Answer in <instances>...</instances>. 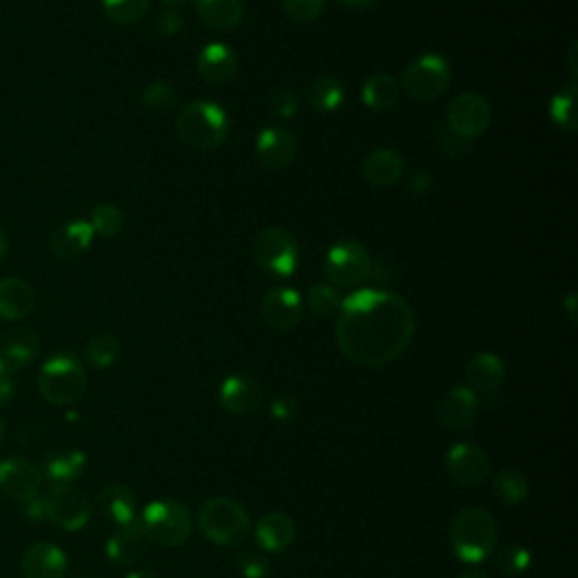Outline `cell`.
<instances>
[{
  "label": "cell",
  "instance_id": "1",
  "mask_svg": "<svg viewBox=\"0 0 578 578\" xmlns=\"http://www.w3.org/2000/svg\"><path fill=\"white\" fill-rule=\"evenodd\" d=\"M416 317L409 303L389 290L364 287L342 300L335 337L348 362L380 369L409 348Z\"/></svg>",
  "mask_w": 578,
  "mask_h": 578
},
{
  "label": "cell",
  "instance_id": "2",
  "mask_svg": "<svg viewBox=\"0 0 578 578\" xmlns=\"http://www.w3.org/2000/svg\"><path fill=\"white\" fill-rule=\"evenodd\" d=\"M175 129L179 141L190 150L213 152L222 147L229 139L231 123L222 106L208 100H197L181 108L175 120Z\"/></svg>",
  "mask_w": 578,
  "mask_h": 578
},
{
  "label": "cell",
  "instance_id": "3",
  "mask_svg": "<svg viewBox=\"0 0 578 578\" xmlns=\"http://www.w3.org/2000/svg\"><path fill=\"white\" fill-rule=\"evenodd\" d=\"M450 547L461 563H484L498 547L494 517L479 506L461 509L450 522Z\"/></svg>",
  "mask_w": 578,
  "mask_h": 578
},
{
  "label": "cell",
  "instance_id": "4",
  "mask_svg": "<svg viewBox=\"0 0 578 578\" xmlns=\"http://www.w3.org/2000/svg\"><path fill=\"white\" fill-rule=\"evenodd\" d=\"M197 525L206 540L217 547H240L252 536V517L231 498H210L197 513Z\"/></svg>",
  "mask_w": 578,
  "mask_h": 578
},
{
  "label": "cell",
  "instance_id": "5",
  "mask_svg": "<svg viewBox=\"0 0 578 578\" xmlns=\"http://www.w3.org/2000/svg\"><path fill=\"white\" fill-rule=\"evenodd\" d=\"M87 371L73 352H57L48 357L39 373L41 396L57 407H70L87 394Z\"/></svg>",
  "mask_w": 578,
  "mask_h": 578
},
{
  "label": "cell",
  "instance_id": "6",
  "mask_svg": "<svg viewBox=\"0 0 578 578\" xmlns=\"http://www.w3.org/2000/svg\"><path fill=\"white\" fill-rule=\"evenodd\" d=\"M139 525L147 542L172 549L188 542L192 536V515L185 504L177 500H154L145 506Z\"/></svg>",
  "mask_w": 578,
  "mask_h": 578
},
{
  "label": "cell",
  "instance_id": "7",
  "mask_svg": "<svg viewBox=\"0 0 578 578\" xmlns=\"http://www.w3.org/2000/svg\"><path fill=\"white\" fill-rule=\"evenodd\" d=\"M254 262L271 279H290L300 262V249L296 237L281 227L262 229L252 246Z\"/></svg>",
  "mask_w": 578,
  "mask_h": 578
},
{
  "label": "cell",
  "instance_id": "8",
  "mask_svg": "<svg viewBox=\"0 0 578 578\" xmlns=\"http://www.w3.org/2000/svg\"><path fill=\"white\" fill-rule=\"evenodd\" d=\"M323 271L327 283L337 290L362 287L373 271V258L367 246L352 240H344L330 246L325 254Z\"/></svg>",
  "mask_w": 578,
  "mask_h": 578
},
{
  "label": "cell",
  "instance_id": "9",
  "mask_svg": "<svg viewBox=\"0 0 578 578\" xmlns=\"http://www.w3.org/2000/svg\"><path fill=\"white\" fill-rule=\"evenodd\" d=\"M450 79L452 70L448 60L427 52L404 68L402 89L414 102H432L448 91Z\"/></svg>",
  "mask_w": 578,
  "mask_h": 578
},
{
  "label": "cell",
  "instance_id": "10",
  "mask_svg": "<svg viewBox=\"0 0 578 578\" xmlns=\"http://www.w3.org/2000/svg\"><path fill=\"white\" fill-rule=\"evenodd\" d=\"M48 519L64 531H79L89 525L91 502L73 486H52L46 494Z\"/></svg>",
  "mask_w": 578,
  "mask_h": 578
},
{
  "label": "cell",
  "instance_id": "11",
  "mask_svg": "<svg viewBox=\"0 0 578 578\" xmlns=\"http://www.w3.org/2000/svg\"><path fill=\"white\" fill-rule=\"evenodd\" d=\"M492 123V108L479 93H461L448 106V127L465 141H477Z\"/></svg>",
  "mask_w": 578,
  "mask_h": 578
},
{
  "label": "cell",
  "instance_id": "12",
  "mask_svg": "<svg viewBox=\"0 0 578 578\" xmlns=\"http://www.w3.org/2000/svg\"><path fill=\"white\" fill-rule=\"evenodd\" d=\"M446 467L461 488H479L490 475V459L475 444H457L448 450Z\"/></svg>",
  "mask_w": 578,
  "mask_h": 578
},
{
  "label": "cell",
  "instance_id": "13",
  "mask_svg": "<svg viewBox=\"0 0 578 578\" xmlns=\"http://www.w3.org/2000/svg\"><path fill=\"white\" fill-rule=\"evenodd\" d=\"M438 423L450 432L471 429L479 416V398L471 387H454L446 391L436 407Z\"/></svg>",
  "mask_w": 578,
  "mask_h": 578
},
{
  "label": "cell",
  "instance_id": "14",
  "mask_svg": "<svg viewBox=\"0 0 578 578\" xmlns=\"http://www.w3.org/2000/svg\"><path fill=\"white\" fill-rule=\"evenodd\" d=\"M43 484V473L25 459L0 461V490L16 502H30L37 498Z\"/></svg>",
  "mask_w": 578,
  "mask_h": 578
},
{
  "label": "cell",
  "instance_id": "15",
  "mask_svg": "<svg viewBox=\"0 0 578 578\" xmlns=\"http://www.w3.org/2000/svg\"><path fill=\"white\" fill-rule=\"evenodd\" d=\"M265 394L258 380L249 375H229L222 387H219V404H222L233 416H252L262 407Z\"/></svg>",
  "mask_w": 578,
  "mask_h": 578
},
{
  "label": "cell",
  "instance_id": "16",
  "mask_svg": "<svg viewBox=\"0 0 578 578\" xmlns=\"http://www.w3.org/2000/svg\"><path fill=\"white\" fill-rule=\"evenodd\" d=\"M303 298L296 290L292 287H273L271 292H267V296L262 298V321L273 327V330H294L300 321H303Z\"/></svg>",
  "mask_w": 578,
  "mask_h": 578
},
{
  "label": "cell",
  "instance_id": "17",
  "mask_svg": "<svg viewBox=\"0 0 578 578\" xmlns=\"http://www.w3.org/2000/svg\"><path fill=\"white\" fill-rule=\"evenodd\" d=\"M298 154L296 136L285 127H267L256 141V156L267 170L281 172L294 163Z\"/></svg>",
  "mask_w": 578,
  "mask_h": 578
},
{
  "label": "cell",
  "instance_id": "18",
  "mask_svg": "<svg viewBox=\"0 0 578 578\" xmlns=\"http://www.w3.org/2000/svg\"><path fill=\"white\" fill-rule=\"evenodd\" d=\"M95 233L87 219H73L50 233V252L62 262H73L91 249Z\"/></svg>",
  "mask_w": 578,
  "mask_h": 578
},
{
  "label": "cell",
  "instance_id": "19",
  "mask_svg": "<svg viewBox=\"0 0 578 578\" xmlns=\"http://www.w3.org/2000/svg\"><path fill=\"white\" fill-rule=\"evenodd\" d=\"M39 350H41V342L35 335V330L16 327L0 337V362L5 364V369L12 375L23 371L27 364H33L37 360Z\"/></svg>",
  "mask_w": 578,
  "mask_h": 578
},
{
  "label": "cell",
  "instance_id": "20",
  "mask_svg": "<svg viewBox=\"0 0 578 578\" xmlns=\"http://www.w3.org/2000/svg\"><path fill=\"white\" fill-rule=\"evenodd\" d=\"M66 569V554L52 542L33 544L21 561V571L25 578H64Z\"/></svg>",
  "mask_w": 578,
  "mask_h": 578
},
{
  "label": "cell",
  "instance_id": "21",
  "mask_svg": "<svg viewBox=\"0 0 578 578\" xmlns=\"http://www.w3.org/2000/svg\"><path fill=\"white\" fill-rule=\"evenodd\" d=\"M145 554H147V538L139 525V519L118 527L106 542V556L123 567L136 565L145 558Z\"/></svg>",
  "mask_w": 578,
  "mask_h": 578
},
{
  "label": "cell",
  "instance_id": "22",
  "mask_svg": "<svg viewBox=\"0 0 578 578\" xmlns=\"http://www.w3.org/2000/svg\"><path fill=\"white\" fill-rule=\"evenodd\" d=\"M506 377V367L502 357L492 352H477L465 364V380L475 394H498Z\"/></svg>",
  "mask_w": 578,
  "mask_h": 578
},
{
  "label": "cell",
  "instance_id": "23",
  "mask_svg": "<svg viewBox=\"0 0 578 578\" xmlns=\"http://www.w3.org/2000/svg\"><path fill=\"white\" fill-rule=\"evenodd\" d=\"M296 538L294 519L281 511L262 515L256 525V542L267 554H283Z\"/></svg>",
  "mask_w": 578,
  "mask_h": 578
},
{
  "label": "cell",
  "instance_id": "24",
  "mask_svg": "<svg viewBox=\"0 0 578 578\" xmlns=\"http://www.w3.org/2000/svg\"><path fill=\"white\" fill-rule=\"evenodd\" d=\"M237 73V54L227 43H208L197 54V75L208 85H227Z\"/></svg>",
  "mask_w": 578,
  "mask_h": 578
},
{
  "label": "cell",
  "instance_id": "25",
  "mask_svg": "<svg viewBox=\"0 0 578 578\" xmlns=\"http://www.w3.org/2000/svg\"><path fill=\"white\" fill-rule=\"evenodd\" d=\"M37 306L35 287L21 277H8L0 281V319L21 321L30 317Z\"/></svg>",
  "mask_w": 578,
  "mask_h": 578
},
{
  "label": "cell",
  "instance_id": "26",
  "mask_svg": "<svg viewBox=\"0 0 578 578\" xmlns=\"http://www.w3.org/2000/svg\"><path fill=\"white\" fill-rule=\"evenodd\" d=\"M404 170H407L404 158L389 147L373 150L371 154H367L362 163V172L367 181L382 190L394 188L404 177Z\"/></svg>",
  "mask_w": 578,
  "mask_h": 578
},
{
  "label": "cell",
  "instance_id": "27",
  "mask_svg": "<svg viewBox=\"0 0 578 578\" xmlns=\"http://www.w3.org/2000/svg\"><path fill=\"white\" fill-rule=\"evenodd\" d=\"M195 10L204 25L217 33H231L244 18L242 0H195Z\"/></svg>",
  "mask_w": 578,
  "mask_h": 578
},
{
  "label": "cell",
  "instance_id": "28",
  "mask_svg": "<svg viewBox=\"0 0 578 578\" xmlns=\"http://www.w3.org/2000/svg\"><path fill=\"white\" fill-rule=\"evenodd\" d=\"M98 506L102 515L116 527L129 525V522L136 519V494L125 484L106 486L98 494Z\"/></svg>",
  "mask_w": 578,
  "mask_h": 578
},
{
  "label": "cell",
  "instance_id": "29",
  "mask_svg": "<svg viewBox=\"0 0 578 578\" xmlns=\"http://www.w3.org/2000/svg\"><path fill=\"white\" fill-rule=\"evenodd\" d=\"M362 100L371 112H389L400 100L398 79L389 73L371 75L362 87Z\"/></svg>",
  "mask_w": 578,
  "mask_h": 578
},
{
  "label": "cell",
  "instance_id": "30",
  "mask_svg": "<svg viewBox=\"0 0 578 578\" xmlns=\"http://www.w3.org/2000/svg\"><path fill=\"white\" fill-rule=\"evenodd\" d=\"M87 467V454L81 450H60L52 452L46 461V475L52 486H70L81 477Z\"/></svg>",
  "mask_w": 578,
  "mask_h": 578
},
{
  "label": "cell",
  "instance_id": "31",
  "mask_svg": "<svg viewBox=\"0 0 578 578\" xmlns=\"http://www.w3.org/2000/svg\"><path fill=\"white\" fill-rule=\"evenodd\" d=\"M344 98H346V91L339 85V79L330 77V75L314 77L306 89L308 104L319 114H335L337 108L344 104Z\"/></svg>",
  "mask_w": 578,
  "mask_h": 578
},
{
  "label": "cell",
  "instance_id": "32",
  "mask_svg": "<svg viewBox=\"0 0 578 578\" xmlns=\"http://www.w3.org/2000/svg\"><path fill=\"white\" fill-rule=\"evenodd\" d=\"M492 492L504 506H517L519 502L527 500L529 479L517 467H504L492 479Z\"/></svg>",
  "mask_w": 578,
  "mask_h": 578
},
{
  "label": "cell",
  "instance_id": "33",
  "mask_svg": "<svg viewBox=\"0 0 578 578\" xmlns=\"http://www.w3.org/2000/svg\"><path fill=\"white\" fill-rule=\"evenodd\" d=\"M576 100H578V87H576V81H569L567 87H563L552 98V104H549V118H552V123L558 129H563L567 133H574L578 127Z\"/></svg>",
  "mask_w": 578,
  "mask_h": 578
},
{
  "label": "cell",
  "instance_id": "34",
  "mask_svg": "<svg viewBox=\"0 0 578 578\" xmlns=\"http://www.w3.org/2000/svg\"><path fill=\"white\" fill-rule=\"evenodd\" d=\"M123 344L112 333H98L85 346V360L95 369H108L118 362Z\"/></svg>",
  "mask_w": 578,
  "mask_h": 578
},
{
  "label": "cell",
  "instance_id": "35",
  "mask_svg": "<svg viewBox=\"0 0 578 578\" xmlns=\"http://www.w3.org/2000/svg\"><path fill=\"white\" fill-rule=\"evenodd\" d=\"M100 3L104 16L116 25L141 23L152 8V0H100Z\"/></svg>",
  "mask_w": 578,
  "mask_h": 578
},
{
  "label": "cell",
  "instance_id": "36",
  "mask_svg": "<svg viewBox=\"0 0 578 578\" xmlns=\"http://www.w3.org/2000/svg\"><path fill=\"white\" fill-rule=\"evenodd\" d=\"M89 224H91L93 233L100 237H116V235H120V231L125 227V215L116 204L104 202V204H98L93 208Z\"/></svg>",
  "mask_w": 578,
  "mask_h": 578
},
{
  "label": "cell",
  "instance_id": "37",
  "mask_svg": "<svg viewBox=\"0 0 578 578\" xmlns=\"http://www.w3.org/2000/svg\"><path fill=\"white\" fill-rule=\"evenodd\" d=\"M308 308L314 317L325 319L339 312L342 308V296L339 290L333 287L330 283H317L308 292Z\"/></svg>",
  "mask_w": 578,
  "mask_h": 578
},
{
  "label": "cell",
  "instance_id": "38",
  "mask_svg": "<svg viewBox=\"0 0 578 578\" xmlns=\"http://www.w3.org/2000/svg\"><path fill=\"white\" fill-rule=\"evenodd\" d=\"M177 102V91L170 85H165V81H152L141 95V104L150 114H170Z\"/></svg>",
  "mask_w": 578,
  "mask_h": 578
},
{
  "label": "cell",
  "instance_id": "39",
  "mask_svg": "<svg viewBox=\"0 0 578 578\" xmlns=\"http://www.w3.org/2000/svg\"><path fill=\"white\" fill-rule=\"evenodd\" d=\"M494 563H498V569L509 576V578H517L525 574L531 567V554L527 552L525 547L519 544H506L502 547L498 556H494Z\"/></svg>",
  "mask_w": 578,
  "mask_h": 578
},
{
  "label": "cell",
  "instance_id": "40",
  "mask_svg": "<svg viewBox=\"0 0 578 578\" xmlns=\"http://www.w3.org/2000/svg\"><path fill=\"white\" fill-rule=\"evenodd\" d=\"M269 112L279 120H292L298 114V95L292 87L279 85L269 93Z\"/></svg>",
  "mask_w": 578,
  "mask_h": 578
},
{
  "label": "cell",
  "instance_id": "41",
  "mask_svg": "<svg viewBox=\"0 0 578 578\" xmlns=\"http://www.w3.org/2000/svg\"><path fill=\"white\" fill-rule=\"evenodd\" d=\"M325 10V0H283V12L294 23H312Z\"/></svg>",
  "mask_w": 578,
  "mask_h": 578
},
{
  "label": "cell",
  "instance_id": "42",
  "mask_svg": "<svg viewBox=\"0 0 578 578\" xmlns=\"http://www.w3.org/2000/svg\"><path fill=\"white\" fill-rule=\"evenodd\" d=\"M235 567L242 578H267L271 571L269 558L260 552H252V549H246V552H240L235 556Z\"/></svg>",
  "mask_w": 578,
  "mask_h": 578
},
{
  "label": "cell",
  "instance_id": "43",
  "mask_svg": "<svg viewBox=\"0 0 578 578\" xmlns=\"http://www.w3.org/2000/svg\"><path fill=\"white\" fill-rule=\"evenodd\" d=\"M183 14L179 8H165L158 16H156V23H154V30L160 39H170L175 35H179L183 30Z\"/></svg>",
  "mask_w": 578,
  "mask_h": 578
},
{
  "label": "cell",
  "instance_id": "44",
  "mask_svg": "<svg viewBox=\"0 0 578 578\" xmlns=\"http://www.w3.org/2000/svg\"><path fill=\"white\" fill-rule=\"evenodd\" d=\"M298 411H300V404H298V400H296L294 396H290V394H281V396H277V398L271 400V404H269V416H271L273 421H277V423H283V425L294 423L296 416H298Z\"/></svg>",
  "mask_w": 578,
  "mask_h": 578
},
{
  "label": "cell",
  "instance_id": "45",
  "mask_svg": "<svg viewBox=\"0 0 578 578\" xmlns=\"http://www.w3.org/2000/svg\"><path fill=\"white\" fill-rule=\"evenodd\" d=\"M438 147L444 150V154L450 156V158H461V156H465L467 152H471V141L461 139L459 133H454L446 125V127H440V131H438Z\"/></svg>",
  "mask_w": 578,
  "mask_h": 578
},
{
  "label": "cell",
  "instance_id": "46",
  "mask_svg": "<svg viewBox=\"0 0 578 578\" xmlns=\"http://www.w3.org/2000/svg\"><path fill=\"white\" fill-rule=\"evenodd\" d=\"M14 396V384H12V373L5 369V364L0 362V407L10 404Z\"/></svg>",
  "mask_w": 578,
  "mask_h": 578
},
{
  "label": "cell",
  "instance_id": "47",
  "mask_svg": "<svg viewBox=\"0 0 578 578\" xmlns=\"http://www.w3.org/2000/svg\"><path fill=\"white\" fill-rule=\"evenodd\" d=\"M25 515L35 522L48 519V509H46L43 494H37V498H33L30 502H25Z\"/></svg>",
  "mask_w": 578,
  "mask_h": 578
},
{
  "label": "cell",
  "instance_id": "48",
  "mask_svg": "<svg viewBox=\"0 0 578 578\" xmlns=\"http://www.w3.org/2000/svg\"><path fill=\"white\" fill-rule=\"evenodd\" d=\"M429 185H432V177L427 172H416L414 177H411V181H409V190L411 192H419V195L427 192Z\"/></svg>",
  "mask_w": 578,
  "mask_h": 578
},
{
  "label": "cell",
  "instance_id": "49",
  "mask_svg": "<svg viewBox=\"0 0 578 578\" xmlns=\"http://www.w3.org/2000/svg\"><path fill=\"white\" fill-rule=\"evenodd\" d=\"M567 70H569V79L576 81L578 79V43L576 41H571L567 50Z\"/></svg>",
  "mask_w": 578,
  "mask_h": 578
},
{
  "label": "cell",
  "instance_id": "50",
  "mask_svg": "<svg viewBox=\"0 0 578 578\" xmlns=\"http://www.w3.org/2000/svg\"><path fill=\"white\" fill-rule=\"evenodd\" d=\"M337 3H342L350 10H369L375 5V0H337Z\"/></svg>",
  "mask_w": 578,
  "mask_h": 578
},
{
  "label": "cell",
  "instance_id": "51",
  "mask_svg": "<svg viewBox=\"0 0 578 578\" xmlns=\"http://www.w3.org/2000/svg\"><path fill=\"white\" fill-rule=\"evenodd\" d=\"M8 254H10V237H8L5 229H3V227H0V265H3V262H5Z\"/></svg>",
  "mask_w": 578,
  "mask_h": 578
},
{
  "label": "cell",
  "instance_id": "52",
  "mask_svg": "<svg viewBox=\"0 0 578 578\" xmlns=\"http://www.w3.org/2000/svg\"><path fill=\"white\" fill-rule=\"evenodd\" d=\"M565 308H567V317H569V321H576V294H574V292L565 298Z\"/></svg>",
  "mask_w": 578,
  "mask_h": 578
},
{
  "label": "cell",
  "instance_id": "53",
  "mask_svg": "<svg viewBox=\"0 0 578 578\" xmlns=\"http://www.w3.org/2000/svg\"><path fill=\"white\" fill-rule=\"evenodd\" d=\"M127 578H163V576L158 571H154V569H136Z\"/></svg>",
  "mask_w": 578,
  "mask_h": 578
},
{
  "label": "cell",
  "instance_id": "54",
  "mask_svg": "<svg viewBox=\"0 0 578 578\" xmlns=\"http://www.w3.org/2000/svg\"><path fill=\"white\" fill-rule=\"evenodd\" d=\"M459 578H490V574L484 569H471V571H463Z\"/></svg>",
  "mask_w": 578,
  "mask_h": 578
},
{
  "label": "cell",
  "instance_id": "55",
  "mask_svg": "<svg viewBox=\"0 0 578 578\" xmlns=\"http://www.w3.org/2000/svg\"><path fill=\"white\" fill-rule=\"evenodd\" d=\"M163 3H168V8H179V5H185L188 0H163Z\"/></svg>",
  "mask_w": 578,
  "mask_h": 578
},
{
  "label": "cell",
  "instance_id": "56",
  "mask_svg": "<svg viewBox=\"0 0 578 578\" xmlns=\"http://www.w3.org/2000/svg\"><path fill=\"white\" fill-rule=\"evenodd\" d=\"M5 432H8V427H5V421L0 419V444H3V440H5Z\"/></svg>",
  "mask_w": 578,
  "mask_h": 578
}]
</instances>
